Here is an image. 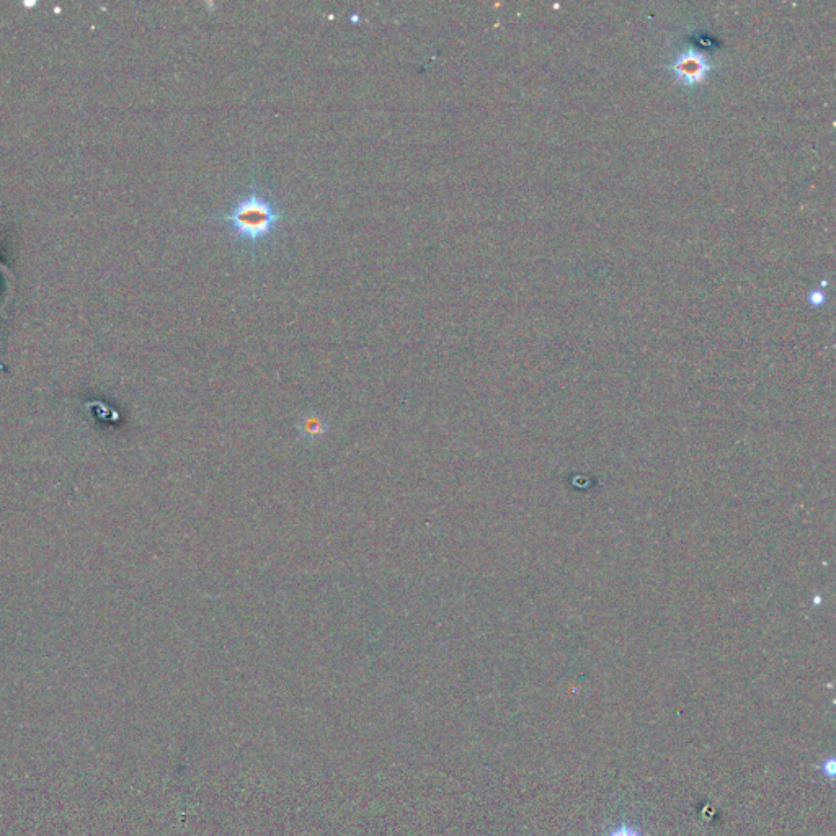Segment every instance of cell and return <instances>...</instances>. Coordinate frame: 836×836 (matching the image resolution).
Instances as JSON below:
<instances>
[{"instance_id": "obj_2", "label": "cell", "mask_w": 836, "mask_h": 836, "mask_svg": "<svg viewBox=\"0 0 836 836\" xmlns=\"http://www.w3.org/2000/svg\"><path fill=\"white\" fill-rule=\"evenodd\" d=\"M711 69L712 63L708 54L693 46L676 54L672 63V72L676 81L683 85H690V87L706 81Z\"/></svg>"}, {"instance_id": "obj_3", "label": "cell", "mask_w": 836, "mask_h": 836, "mask_svg": "<svg viewBox=\"0 0 836 836\" xmlns=\"http://www.w3.org/2000/svg\"><path fill=\"white\" fill-rule=\"evenodd\" d=\"M610 836H641V833L631 827H621L618 830H614Z\"/></svg>"}, {"instance_id": "obj_1", "label": "cell", "mask_w": 836, "mask_h": 836, "mask_svg": "<svg viewBox=\"0 0 836 836\" xmlns=\"http://www.w3.org/2000/svg\"><path fill=\"white\" fill-rule=\"evenodd\" d=\"M281 219V209L267 193L260 192L258 188H252L242 195L224 216L231 234L252 244L267 239L281 223Z\"/></svg>"}]
</instances>
